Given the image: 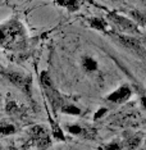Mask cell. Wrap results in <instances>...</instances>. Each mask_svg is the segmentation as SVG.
I'll return each instance as SVG.
<instances>
[{"mask_svg":"<svg viewBox=\"0 0 146 150\" xmlns=\"http://www.w3.org/2000/svg\"><path fill=\"white\" fill-rule=\"evenodd\" d=\"M25 28L18 21H11L0 26V45L9 50H19L25 47Z\"/></svg>","mask_w":146,"mask_h":150,"instance_id":"obj_1","label":"cell"},{"mask_svg":"<svg viewBox=\"0 0 146 150\" xmlns=\"http://www.w3.org/2000/svg\"><path fill=\"white\" fill-rule=\"evenodd\" d=\"M113 37L121 44L123 47L131 52L135 57H137L138 59L146 62V49L141 45V42L138 40H136L135 37H130V36H124V35H117L114 33Z\"/></svg>","mask_w":146,"mask_h":150,"instance_id":"obj_2","label":"cell"},{"mask_svg":"<svg viewBox=\"0 0 146 150\" xmlns=\"http://www.w3.org/2000/svg\"><path fill=\"white\" fill-rule=\"evenodd\" d=\"M41 85H42V88H44V91H45L47 99H49V101L51 103L54 109H56V107H59V105L62 104V98H60V94L58 93V90L54 87L51 80H50V77H49V73L42 72Z\"/></svg>","mask_w":146,"mask_h":150,"instance_id":"obj_3","label":"cell"},{"mask_svg":"<svg viewBox=\"0 0 146 150\" xmlns=\"http://www.w3.org/2000/svg\"><path fill=\"white\" fill-rule=\"evenodd\" d=\"M31 136L32 139L36 141V144L39 148H49L50 145V139H49V132L47 128L42 125L35 126L31 129Z\"/></svg>","mask_w":146,"mask_h":150,"instance_id":"obj_4","label":"cell"},{"mask_svg":"<svg viewBox=\"0 0 146 150\" xmlns=\"http://www.w3.org/2000/svg\"><path fill=\"white\" fill-rule=\"evenodd\" d=\"M5 76L17 87L22 88L26 93H30V87H31V77L30 76H26V74H22L18 72H6Z\"/></svg>","mask_w":146,"mask_h":150,"instance_id":"obj_5","label":"cell"},{"mask_svg":"<svg viewBox=\"0 0 146 150\" xmlns=\"http://www.w3.org/2000/svg\"><path fill=\"white\" fill-rule=\"evenodd\" d=\"M109 17V19L113 23H115L119 28L124 30V31H130V32H137V27L135 26L133 22H131L128 18H126V17H122L119 14H117V13H109L108 14Z\"/></svg>","mask_w":146,"mask_h":150,"instance_id":"obj_6","label":"cell"},{"mask_svg":"<svg viewBox=\"0 0 146 150\" xmlns=\"http://www.w3.org/2000/svg\"><path fill=\"white\" fill-rule=\"evenodd\" d=\"M130 96H131V88L124 85V86L118 88V90H115L114 93H111L107 98V100L111 101V103H123Z\"/></svg>","mask_w":146,"mask_h":150,"instance_id":"obj_7","label":"cell"},{"mask_svg":"<svg viewBox=\"0 0 146 150\" xmlns=\"http://www.w3.org/2000/svg\"><path fill=\"white\" fill-rule=\"evenodd\" d=\"M56 1L59 5L66 6L68 11H71V12H76L80 8V3L77 0H56Z\"/></svg>","mask_w":146,"mask_h":150,"instance_id":"obj_8","label":"cell"},{"mask_svg":"<svg viewBox=\"0 0 146 150\" xmlns=\"http://www.w3.org/2000/svg\"><path fill=\"white\" fill-rule=\"evenodd\" d=\"M90 26L99 30V31H105V28H107V22L101 18H92V19H90Z\"/></svg>","mask_w":146,"mask_h":150,"instance_id":"obj_9","label":"cell"},{"mask_svg":"<svg viewBox=\"0 0 146 150\" xmlns=\"http://www.w3.org/2000/svg\"><path fill=\"white\" fill-rule=\"evenodd\" d=\"M83 67L87 71H95L97 69V63L95 62L92 58H85L83 59Z\"/></svg>","mask_w":146,"mask_h":150,"instance_id":"obj_10","label":"cell"},{"mask_svg":"<svg viewBox=\"0 0 146 150\" xmlns=\"http://www.w3.org/2000/svg\"><path fill=\"white\" fill-rule=\"evenodd\" d=\"M16 132V128H14V126H12V125H3V126H0V135H12V134H14Z\"/></svg>","mask_w":146,"mask_h":150,"instance_id":"obj_11","label":"cell"},{"mask_svg":"<svg viewBox=\"0 0 146 150\" xmlns=\"http://www.w3.org/2000/svg\"><path fill=\"white\" fill-rule=\"evenodd\" d=\"M51 125H53V134H54V136H55L56 139H59V140H64L63 132H62V129L59 128V126L55 125V123H51Z\"/></svg>","mask_w":146,"mask_h":150,"instance_id":"obj_12","label":"cell"},{"mask_svg":"<svg viewBox=\"0 0 146 150\" xmlns=\"http://www.w3.org/2000/svg\"><path fill=\"white\" fill-rule=\"evenodd\" d=\"M64 113H69V114H80V109L76 108L74 105H68V107H63Z\"/></svg>","mask_w":146,"mask_h":150,"instance_id":"obj_13","label":"cell"},{"mask_svg":"<svg viewBox=\"0 0 146 150\" xmlns=\"http://www.w3.org/2000/svg\"><path fill=\"white\" fill-rule=\"evenodd\" d=\"M132 16L136 19V22H138L140 25H145L146 23V17L144 14H140L138 12H132Z\"/></svg>","mask_w":146,"mask_h":150,"instance_id":"obj_14","label":"cell"},{"mask_svg":"<svg viewBox=\"0 0 146 150\" xmlns=\"http://www.w3.org/2000/svg\"><path fill=\"white\" fill-rule=\"evenodd\" d=\"M140 137H133V139H131V140H128V142H127V145H128V148L130 149H135V148H137L138 144H140Z\"/></svg>","mask_w":146,"mask_h":150,"instance_id":"obj_15","label":"cell"},{"mask_svg":"<svg viewBox=\"0 0 146 150\" xmlns=\"http://www.w3.org/2000/svg\"><path fill=\"white\" fill-rule=\"evenodd\" d=\"M6 110H8V113L17 112V104L16 103H9L8 105H6Z\"/></svg>","mask_w":146,"mask_h":150,"instance_id":"obj_16","label":"cell"},{"mask_svg":"<svg viewBox=\"0 0 146 150\" xmlns=\"http://www.w3.org/2000/svg\"><path fill=\"white\" fill-rule=\"evenodd\" d=\"M69 131L72 132V134H74V135H78V134L82 132V129H81L78 126H72V127H69Z\"/></svg>","mask_w":146,"mask_h":150,"instance_id":"obj_17","label":"cell"},{"mask_svg":"<svg viewBox=\"0 0 146 150\" xmlns=\"http://www.w3.org/2000/svg\"><path fill=\"white\" fill-rule=\"evenodd\" d=\"M107 149H121V145H118V144H110V145L107 146Z\"/></svg>","mask_w":146,"mask_h":150,"instance_id":"obj_18","label":"cell"},{"mask_svg":"<svg viewBox=\"0 0 146 150\" xmlns=\"http://www.w3.org/2000/svg\"><path fill=\"white\" fill-rule=\"evenodd\" d=\"M142 105L146 108V98H142Z\"/></svg>","mask_w":146,"mask_h":150,"instance_id":"obj_19","label":"cell"},{"mask_svg":"<svg viewBox=\"0 0 146 150\" xmlns=\"http://www.w3.org/2000/svg\"><path fill=\"white\" fill-rule=\"evenodd\" d=\"M141 1H145V3H146V0H141Z\"/></svg>","mask_w":146,"mask_h":150,"instance_id":"obj_20","label":"cell"}]
</instances>
